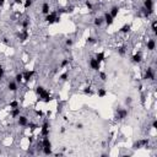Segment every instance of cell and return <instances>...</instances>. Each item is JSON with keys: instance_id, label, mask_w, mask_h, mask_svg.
Returning a JSON list of instances; mask_svg holds the SVG:
<instances>
[{"instance_id": "14", "label": "cell", "mask_w": 157, "mask_h": 157, "mask_svg": "<svg viewBox=\"0 0 157 157\" xmlns=\"http://www.w3.org/2000/svg\"><path fill=\"white\" fill-rule=\"evenodd\" d=\"M49 10H50L49 4L48 3H43V5H42V14L43 15H48L49 14Z\"/></svg>"}, {"instance_id": "44", "label": "cell", "mask_w": 157, "mask_h": 157, "mask_svg": "<svg viewBox=\"0 0 157 157\" xmlns=\"http://www.w3.org/2000/svg\"><path fill=\"white\" fill-rule=\"evenodd\" d=\"M16 4H23V0H15Z\"/></svg>"}, {"instance_id": "4", "label": "cell", "mask_w": 157, "mask_h": 157, "mask_svg": "<svg viewBox=\"0 0 157 157\" xmlns=\"http://www.w3.org/2000/svg\"><path fill=\"white\" fill-rule=\"evenodd\" d=\"M144 79L145 80H155V73H153V69L152 68H147L146 69L145 75H144Z\"/></svg>"}, {"instance_id": "41", "label": "cell", "mask_w": 157, "mask_h": 157, "mask_svg": "<svg viewBox=\"0 0 157 157\" xmlns=\"http://www.w3.org/2000/svg\"><path fill=\"white\" fill-rule=\"evenodd\" d=\"M152 128L153 129H157V120H153L152 121Z\"/></svg>"}, {"instance_id": "5", "label": "cell", "mask_w": 157, "mask_h": 157, "mask_svg": "<svg viewBox=\"0 0 157 157\" xmlns=\"http://www.w3.org/2000/svg\"><path fill=\"white\" fill-rule=\"evenodd\" d=\"M144 8L150 14H152L153 12V1H152V0H144Z\"/></svg>"}, {"instance_id": "26", "label": "cell", "mask_w": 157, "mask_h": 157, "mask_svg": "<svg viewBox=\"0 0 157 157\" xmlns=\"http://www.w3.org/2000/svg\"><path fill=\"white\" fill-rule=\"evenodd\" d=\"M42 151H43V153H44V155H47V156L52 155V147H43V148H42Z\"/></svg>"}, {"instance_id": "28", "label": "cell", "mask_w": 157, "mask_h": 157, "mask_svg": "<svg viewBox=\"0 0 157 157\" xmlns=\"http://www.w3.org/2000/svg\"><path fill=\"white\" fill-rule=\"evenodd\" d=\"M32 3H33V0H25V1H23V5H25L26 9H28L31 5H32Z\"/></svg>"}, {"instance_id": "29", "label": "cell", "mask_w": 157, "mask_h": 157, "mask_svg": "<svg viewBox=\"0 0 157 157\" xmlns=\"http://www.w3.org/2000/svg\"><path fill=\"white\" fill-rule=\"evenodd\" d=\"M9 106H10L11 109H12V108H17V107H18V102H17V101H12V102H10Z\"/></svg>"}, {"instance_id": "15", "label": "cell", "mask_w": 157, "mask_h": 157, "mask_svg": "<svg viewBox=\"0 0 157 157\" xmlns=\"http://www.w3.org/2000/svg\"><path fill=\"white\" fill-rule=\"evenodd\" d=\"M109 14L112 15L113 18H115V17L118 16V14H119V8H118V6H113V8L111 9V12H109Z\"/></svg>"}, {"instance_id": "19", "label": "cell", "mask_w": 157, "mask_h": 157, "mask_svg": "<svg viewBox=\"0 0 157 157\" xmlns=\"http://www.w3.org/2000/svg\"><path fill=\"white\" fill-rule=\"evenodd\" d=\"M130 28H131V26L127 23V25H124V26L120 28V32H123V33H128L129 31H130Z\"/></svg>"}, {"instance_id": "30", "label": "cell", "mask_w": 157, "mask_h": 157, "mask_svg": "<svg viewBox=\"0 0 157 157\" xmlns=\"http://www.w3.org/2000/svg\"><path fill=\"white\" fill-rule=\"evenodd\" d=\"M69 63H70V60H69V59H65V60H63V61H61L60 66H61V68H65L66 65H69Z\"/></svg>"}, {"instance_id": "42", "label": "cell", "mask_w": 157, "mask_h": 157, "mask_svg": "<svg viewBox=\"0 0 157 157\" xmlns=\"http://www.w3.org/2000/svg\"><path fill=\"white\" fill-rule=\"evenodd\" d=\"M76 128H77V129H82V128H83V125H82L81 123H80V124H76Z\"/></svg>"}, {"instance_id": "17", "label": "cell", "mask_w": 157, "mask_h": 157, "mask_svg": "<svg viewBox=\"0 0 157 157\" xmlns=\"http://www.w3.org/2000/svg\"><path fill=\"white\" fill-rule=\"evenodd\" d=\"M103 22H104L103 17H96L95 18V26H97V27H101L103 25Z\"/></svg>"}, {"instance_id": "39", "label": "cell", "mask_w": 157, "mask_h": 157, "mask_svg": "<svg viewBox=\"0 0 157 157\" xmlns=\"http://www.w3.org/2000/svg\"><path fill=\"white\" fill-rule=\"evenodd\" d=\"M133 102V98L131 97H127V100H125V104H131Z\"/></svg>"}, {"instance_id": "31", "label": "cell", "mask_w": 157, "mask_h": 157, "mask_svg": "<svg viewBox=\"0 0 157 157\" xmlns=\"http://www.w3.org/2000/svg\"><path fill=\"white\" fill-rule=\"evenodd\" d=\"M97 41H96V38L95 37H88L87 38V43H90V44H95Z\"/></svg>"}, {"instance_id": "22", "label": "cell", "mask_w": 157, "mask_h": 157, "mask_svg": "<svg viewBox=\"0 0 157 157\" xmlns=\"http://www.w3.org/2000/svg\"><path fill=\"white\" fill-rule=\"evenodd\" d=\"M151 29H152V32L156 35L157 33V21H152L151 23Z\"/></svg>"}, {"instance_id": "32", "label": "cell", "mask_w": 157, "mask_h": 157, "mask_svg": "<svg viewBox=\"0 0 157 157\" xmlns=\"http://www.w3.org/2000/svg\"><path fill=\"white\" fill-rule=\"evenodd\" d=\"M83 93H86V95H93V91L91 90V87H86L83 90Z\"/></svg>"}, {"instance_id": "38", "label": "cell", "mask_w": 157, "mask_h": 157, "mask_svg": "<svg viewBox=\"0 0 157 157\" xmlns=\"http://www.w3.org/2000/svg\"><path fill=\"white\" fill-rule=\"evenodd\" d=\"M100 77H101L102 81H106V80H107V76H106L104 73H100Z\"/></svg>"}, {"instance_id": "10", "label": "cell", "mask_w": 157, "mask_h": 157, "mask_svg": "<svg viewBox=\"0 0 157 157\" xmlns=\"http://www.w3.org/2000/svg\"><path fill=\"white\" fill-rule=\"evenodd\" d=\"M42 145H43V147H52V142H50V140H49L48 136H43Z\"/></svg>"}, {"instance_id": "8", "label": "cell", "mask_w": 157, "mask_h": 157, "mask_svg": "<svg viewBox=\"0 0 157 157\" xmlns=\"http://www.w3.org/2000/svg\"><path fill=\"white\" fill-rule=\"evenodd\" d=\"M17 118H18V125H20V127H26V125L28 124L27 117H25V115H18Z\"/></svg>"}, {"instance_id": "48", "label": "cell", "mask_w": 157, "mask_h": 157, "mask_svg": "<svg viewBox=\"0 0 157 157\" xmlns=\"http://www.w3.org/2000/svg\"><path fill=\"white\" fill-rule=\"evenodd\" d=\"M0 153H1V150H0Z\"/></svg>"}, {"instance_id": "36", "label": "cell", "mask_w": 157, "mask_h": 157, "mask_svg": "<svg viewBox=\"0 0 157 157\" xmlns=\"http://www.w3.org/2000/svg\"><path fill=\"white\" fill-rule=\"evenodd\" d=\"M86 6L88 8V10H92V9H93V5H92V3H91V1H88V0H86Z\"/></svg>"}, {"instance_id": "23", "label": "cell", "mask_w": 157, "mask_h": 157, "mask_svg": "<svg viewBox=\"0 0 157 157\" xmlns=\"http://www.w3.org/2000/svg\"><path fill=\"white\" fill-rule=\"evenodd\" d=\"M44 91H46V88H44L43 86H38V87L36 88V93H37L38 96H41V95H42V93H43Z\"/></svg>"}, {"instance_id": "24", "label": "cell", "mask_w": 157, "mask_h": 157, "mask_svg": "<svg viewBox=\"0 0 157 157\" xmlns=\"http://www.w3.org/2000/svg\"><path fill=\"white\" fill-rule=\"evenodd\" d=\"M98 97H104L106 95H107V91L104 90V88H98Z\"/></svg>"}, {"instance_id": "18", "label": "cell", "mask_w": 157, "mask_h": 157, "mask_svg": "<svg viewBox=\"0 0 157 157\" xmlns=\"http://www.w3.org/2000/svg\"><path fill=\"white\" fill-rule=\"evenodd\" d=\"M27 38H28V32H27V29H25V28H23L22 33L20 35V39H21V41L23 42V41H26Z\"/></svg>"}, {"instance_id": "7", "label": "cell", "mask_w": 157, "mask_h": 157, "mask_svg": "<svg viewBox=\"0 0 157 157\" xmlns=\"http://www.w3.org/2000/svg\"><path fill=\"white\" fill-rule=\"evenodd\" d=\"M103 20H104V22L107 23V26H111V25H113V22H114V18L112 17V15H111L109 12H106V14H104Z\"/></svg>"}, {"instance_id": "20", "label": "cell", "mask_w": 157, "mask_h": 157, "mask_svg": "<svg viewBox=\"0 0 157 157\" xmlns=\"http://www.w3.org/2000/svg\"><path fill=\"white\" fill-rule=\"evenodd\" d=\"M96 60H97L98 63L103 61V60H104V53H97V54H96Z\"/></svg>"}, {"instance_id": "47", "label": "cell", "mask_w": 157, "mask_h": 157, "mask_svg": "<svg viewBox=\"0 0 157 157\" xmlns=\"http://www.w3.org/2000/svg\"><path fill=\"white\" fill-rule=\"evenodd\" d=\"M36 113H37V115H39V117H42V115H43V113H42L41 111H37Z\"/></svg>"}, {"instance_id": "3", "label": "cell", "mask_w": 157, "mask_h": 157, "mask_svg": "<svg viewBox=\"0 0 157 157\" xmlns=\"http://www.w3.org/2000/svg\"><path fill=\"white\" fill-rule=\"evenodd\" d=\"M90 66H91L92 70L98 71L100 68H101V63H98V61L96 60V58H91V59H90Z\"/></svg>"}, {"instance_id": "16", "label": "cell", "mask_w": 157, "mask_h": 157, "mask_svg": "<svg viewBox=\"0 0 157 157\" xmlns=\"http://www.w3.org/2000/svg\"><path fill=\"white\" fill-rule=\"evenodd\" d=\"M20 112H21V109L17 107V108H12V111H11V117L12 118H17L18 115H20Z\"/></svg>"}, {"instance_id": "13", "label": "cell", "mask_w": 157, "mask_h": 157, "mask_svg": "<svg viewBox=\"0 0 157 157\" xmlns=\"http://www.w3.org/2000/svg\"><path fill=\"white\" fill-rule=\"evenodd\" d=\"M8 87H9V90L11 92H16L17 91V82L16 81H11V82H9Z\"/></svg>"}, {"instance_id": "45", "label": "cell", "mask_w": 157, "mask_h": 157, "mask_svg": "<svg viewBox=\"0 0 157 157\" xmlns=\"http://www.w3.org/2000/svg\"><path fill=\"white\" fill-rule=\"evenodd\" d=\"M68 11H69V12H73V11H74V8H73V6L68 8Z\"/></svg>"}, {"instance_id": "6", "label": "cell", "mask_w": 157, "mask_h": 157, "mask_svg": "<svg viewBox=\"0 0 157 157\" xmlns=\"http://www.w3.org/2000/svg\"><path fill=\"white\" fill-rule=\"evenodd\" d=\"M49 135V123L46 120L42 125V136H48Z\"/></svg>"}, {"instance_id": "1", "label": "cell", "mask_w": 157, "mask_h": 157, "mask_svg": "<svg viewBox=\"0 0 157 157\" xmlns=\"http://www.w3.org/2000/svg\"><path fill=\"white\" fill-rule=\"evenodd\" d=\"M127 117H128V109H125V108H118V111H117V114H115V118H117V120L125 119Z\"/></svg>"}, {"instance_id": "40", "label": "cell", "mask_w": 157, "mask_h": 157, "mask_svg": "<svg viewBox=\"0 0 157 157\" xmlns=\"http://www.w3.org/2000/svg\"><path fill=\"white\" fill-rule=\"evenodd\" d=\"M65 43H66V46H69V47H70V46H73V39H70V38H68Z\"/></svg>"}, {"instance_id": "25", "label": "cell", "mask_w": 157, "mask_h": 157, "mask_svg": "<svg viewBox=\"0 0 157 157\" xmlns=\"http://www.w3.org/2000/svg\"><path fill=\"white\" fill-rule=\"evenodd\" d=\"M22 80H23V74H17V75L15 76V81H16L17 83L22 82Z\"/></svg>"}, {"instance_id": "35", "label": "cell", "mask_w": 157, "mask_h": 157, "mask_svg": "<svg viewBox=\"0 0 157 157\" xmlns=\"http://www.w3.org/2000/svg\"><path fill=\"white\" fill-rule=\"evenodd\" d=\"M141 146H142V145H141V142H140V140H139V141H136V142H135V144L133 145V147H134V148H140Z\"/></svg>"}, {"instance_id": "2", "label": "cell", "mask_w": 157, "mask_h": 157, "mask_svg": "<svg viewBox=\"0 0 157 157\" xmlns=\"http://www.w3.org/2000/svg\"><path fill=\"white\" fill-rule=\"evenodd\" d=\"M46 21H47L48 23H54V22H59V21H60V16L58 17L55 12H50V14H48V15H47V17H46Z\"/></svg>"}, {"instance_id": "43", "label": "cell", "mask_w": 157, "mask_h": 157, "mask_svg": "<svg viewBox=\"0 0 157 157\" xmlns=\"http://www.w3.org/2000/svg\"><path fill=\"white\" fill-rule=\"evenodd\" d=\"M4 4H5V0H0V8H3Z\"/></svg>"}, {"instance_id": "33", "label": "cell", "mask_w": 157, "mask_h": 157, "mask_svg": "<svg viewBox=\"0 0 157 157\" xmlns=\"http://www.w3.org/2000/svg\"><path fill=\"white\" fill-rule=\"evenodd\" d=\"M68 73H64V74H63V75H60V80L61 81H65V80H68Z\"/></svg>"}, {"instance_id": "12", "label": "cell", "mask_w": 157, "mask_h": 157, "mask_svg": "<svg viewBox=\"0 0 157 157\" xmlns=\"http://www.w3.org/2000/svg\"><path fill=\"white\" fill-rule=\"evenodd\" d=\"M155 48H156V42H155V39H148L147 41V49L148 50H155Z\"/></svg>"}, {"instance_id": "27", "label": "cell", "mask_w": 157, "mask_h": 157, "mask_svg": "<svg viewBox=\"0 0 157 157\" xmlns=\"http://www.w3.org/2000/svg\"><path fill=\"white\" fill-rule=\"evenodd\" d=\"M125 52H127V47H125V46H123V47H119V48H118V53H119L120 55H124V54H125Z\"/></svg>"}, {"instance_id": "21", "label": "cell", "mask_w": 157, "mask_h": 157, "mask_svg": "<svg viewBox=\"0 0 157 157\" xmlns=\"http://www.w3.org/2000/svg\"><path fill=\"white\" fill-rule=\"evenodd\" d=\"M28 26H29V17H26V18L22 21V27H23L25 29H27Z\"/></svg>"}, {"instance_id": "37", "label": "cell", "mask_w": 157, "mask_h": 157, "mask_svg": "<svg viewBox=\"0 0 157 157\" xmlns=\"http://www.w3.org/2000/svg\"><path fill=\"white\" fill-rule=\"evenodd\" d=\"M3 77H4V68L0 65V80H3Z\"/></svg>"}, {"instance_id": "46", "label": "cell", "mask_w": 157, "mask_h": 157, "mask_svg": "<svg viewBox=\"0 0 157 157\" xmlns=\"http://www.w3.org/2000/svg\"><path fill=\"white\" fill-rule=\"evenodd\" d=\"M3 42H4L5 44H10V43H9V41H8V38H4V39H3Z\"/></svg>"}, {"instance_id": "34", "label": "cell", "mask_w": 157, "mask_h": 157, "mask_svg": "<svg viewBox=\"0 0 157 157\" xmlns=\"http://www.w3.org/2000/svg\"><path fill=\"white\" fill-rule=\"evenodd\" d=\"M27 125H28V127H29V129H31V130H35V129L37 128V125H36L35 123H28Z\"/></svg>"}, {"instance_id": "9", "label": "cell", "mask_w": 157, "mask_h": 157, "mask_svg": "<svg viewBox=\"0 0 157 157\" xmlns=\"http://www.w3.org/2000/svg\"><path fill=\"white\" fill-rule=\"evenodd\" d=\"M131 59H133L134 63H138V64H139V63H141V60H142V54H141V52H138L136 54H134Z\"/></svg>"}, {"instance_id": "11", "label": "cell", "mask_w": 157, "mask_h": 157, "mask_svg": "<svg viewBox=\"0 0 157 157\" xmlns=\"http://www.w3.org/2000/svg\"><path fill=\"white\" fill-rule=\"evenodd\" d=\"M35 75V71L32 70V71H26L25 74H23V79H25V81H29L31 79H32V76Z\"/></svg>"}]
</instances>
